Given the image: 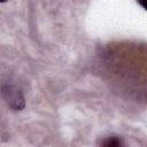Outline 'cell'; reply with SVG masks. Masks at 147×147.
Returning a JSON list of instances; mask_svg holds the SVG:
<instances>
[{
    "mask_svg": "<svg viewBox=\"0 0 147 147\" xmlns=\"http://www.w3.org/2000/svg\"><path fill=\"white\" fill-rule=\"evenodd\" d=\"M2 95L6 99L9 107L15 110H21L24 107V98L22 93L11 85H3L2 86Z\"/></svg>",
    "mask_w": 147,
    "mask_h": 147,
    "instance_id": "cell-1",
    "label": "cell"
},
{
    "mask_svg": "<svg viewBox=\"0 0 147 147\" xmlns=\"http://www.w3.org/2000/svg\"><path fill=\"white\" fill-rule=\"evenodd\" d=\"M102 145L107 147H118L123 145V141L118 137H109L102 142Z\"/></svg>",
    "mask_w": 147,
    "mask_h": 147,
    "instance_id": "cell-2",
    "label": "cell"
},
{
    "mask_svg": "<svg viewBox=\"0 0 147 147\" xmlns=\"http://www.w3.org/2000/svg\"><path fill=\"white\" fill-rule=\"evenodd\" d=\"M138 2L141 5V7H142L144 9H146V0H138Z\"/></svg>",
    "mask_w": 147,
    "mask_h": 147,
    "instance_id": "cell-3",
    "label": "cell"
},
{
    "mask_svg": "<svg viewBox=\"0 0 147 147\" xmlns=\"http://www.w3.org/2000/svg\"><path fill=\"white\" fill-rule=\"evenodd\" d=\"M7 0H0V2H6Z\"/></svg>",
    "mask_w": 147,
    "mask_h": 147,
    "instance_id": "cell-4",
    "label": "cell"
}]
</instances>
